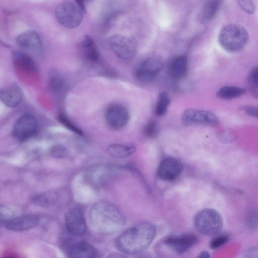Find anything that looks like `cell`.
I'll return each instance as SVG.
<instances>
[{
	"label": "cell",
	"instance_id": "cell-1",
	"mask_svg": "<svg viewBox=\"0 0 258 258\" xmlns=\"http://www.w3.org/2000/svg\"><path fill=\"white\" fill-rule=\"evenodd\" d=\"M156 233L155 226L149 222L138 224L122 232L115 240V246L121 252L136 254L146 250Z\"/></svg>",
	"mask_w": 258,
	"mask_h": 258
},
{
	"label": "cell",
	"instance_id": "cell-2",
	"mask_svg": "<svg viewBox=\"0 0 258 258\" xmlns=\"http://www.w3.org/2000/svg\"><path fill=\"white\" fill-rule=\"evenodd\" d=\"M90 219L97 231L105 234L117 231L125 223V217L120 210L106 201L98 202L92 206Z\"/></svg>",
	"mask_w": 258,
	"mask_h": 258
},
{
	"label": "cell",
	"instance_id": "cell-3",
	"mask_svg": "<svg viewBox=\"0 0 258 258\" xmlns=\"http://www.w3.org/2000/svg\"><path fill=\"white\" fill-rule=\"evenodd\" d=\"M249 35L243 26L236 24L225 26L220 31L218 41L225 51L234 53L242 50L247 44Z\"/></svg>",
	"mask_w": 258,
	"mask_h": 258
},
{
	"label": "cell",
	"instance_id": "cell-4",
	"mask_svg": "<svg viewBox=\"0 0 258 258\" xmlns=\"http://www.w3.org/2000/svg\"><path fill=\"white\" fill-rule=\"evenodd\" d=\"M193 223L199 233L211 236L221 231L223 226V220L221 214L216 210L205 208L195 215Z\"/></svg>",
	"mask_w": 258,
	"mask_h": 258
},
{
	"label": "cell",
	"instance_id": "cell-5",
	"mask_svg": "<svg viewBox=\"0 0 258 258\" xmlns=\"http://www.w3.org/2000/svg\"><path fill=\"white\" fill-rule=\"evenodd\" d=\"M84 11L76 3L65 1L59 3L55 8V16L62 26L74 28L81 23Z\"/></svg>",
	"mask_w": 258,
	"mask_h": 258
},
{
	"label": "cell",
	"instance_id": "cell-6",
	"mask_svg": "<svg viewBox=\"0 0 258 258\" xmlns=\"http://www.w3.org/2000/svg\"><path fill=\"white\" fill-rule=\"evenodd\" d=\"M109 45L113 52L123 60L132 59L138 52V45L134 40L120 35L110 37Z\"/></svg>",
	"mask_w": 258,
	"mask_h": 258
},
{
	"label": "cell",
	"instance_id": "cell-7",
	"mask_svg": "<svg viewBox=\"0 0 258 258\" xmlns=\"http://www.w3.org/2000/svg\"><path fill=\"white\" fill-rule=\"evenodd\" d=\"M181 120L186 126L204 125L217 126L220 123L218 116L213 112L205 110L187 109L182 113Z\"/></svg>",
	"mask_w": 258,
	"mask_h": 258
},
{
	"label": "cell",
	"instance_id": "cell-8",
	"mask_svg": "<svg viewBox=\"0 0 258 258\" xmlns=\"http://www.w3.org/2000/svg\"><path fill=\"white\" fill-rule=\"evenodd\" d=\"M105 121L110 128L120 130L125 127L130 119V113L124 105L114 103L109 105L104 112Z\"/></svg>",
	"mask_w": 258,
	"mask_h": 258
},
{
	"label": "cell",
	"instance_id": "cell-9",
	"mask_svg": "<svg viewBox=\"0 0 258 258\" xmlns=\"http://www.w3.org/2000/svg\"><path fill=\"white\" fill-rule=\"evenodd\" d=\"M37 122L35 117L31 114H25L15 122L12 130L14 137L19 141H25L36 133Z\"/></svg>",
	"mask_w": 258,
	"mask_h": 258
},
{
	"label": "cell",
	"instance_id": "cell-10",
	"mask_svg": "<svg viewBox=\"0 0 258 258\" xmlns=\"http://www.w3.org/2000/svg\"><path fill=\"white\" fill-rule=\"evenodd\" d=\"M163 67V60L160 57L150 56L144 60L139 66L136 71V76L141 81H152L158 76Z\"/></svg>",
	"mask_w": 258,
	"mask_h": 258
},
{
	"label": "cell",
	"instance_id": "cell-11",
	"mask_svg": "<svg viewBox=\"0 0 258 258\" xmlns=\"http://www.w3.org/2000/svg\"><path fill=\"white\" fill-rule=\"evenodd\" d=\"M198 242V238L194 234L184 233L172 235L164 238V243L178 254H182Z\"/></svg>",
	"mask_w": 258,
	"mask_h": 258
},
{
	"label": "cell",
	"instance_id": "cell-12",
	"mask_svg": "<svg viewBox=\"0 0 258 258\" xmlns=\"http://www.w3.org/2000/svg\"><path fill=\"white\" fill-rule=\"evenodd\" d=\"M65 223L68 231L74 235H82L86 232L84 215L79 208H72L67 211L65 215Z\"/></svg>",
	"mask_w": 258,
	"mask_h": 258
},
{
	"label": "cell",
	"instance_id": "cell-13",
	"mask_svg": "<svg viewBox=\"0 0 258 258\" xmlns=\"http://www.w3.org/2000/svg\"><path fill=\"white\" fill-rule=\"evenodd\" d=\"M183 169V165L179 160L172 157L166 158L159 163L157 175L162 180L172 181L180 175Z\"/></svg>",
	"mask_w": 258,
	"mask_h": 258
},
{
	"label": "cell",
	"instance_id": "cell-14",
	"mask_svg": "<svg viewBox=\"0 0 258 258\" xmlns=\"http://www.w3.org/2000/svg\"><path fill=\"white\" fill-rule=\"evenodd\" d=\"M17 45L26 51L39 52L42 49V43L38 34L34 30H27L20 34L16 39Z\"/></svg>",
	"mask_w": 258,
	"mask_h": 258
},
{
	"label": "cell",
	"instance_id": "cell-15",
	"mask_svg": "<svg viewBox=\"0 0 258 258\" xmlns=\"http://www.w3.org/2000/svg\"><path fill=\"white\" fill-rule=\"evenodd\" d=\"M118 169L117 167L111 165L98 166L90 171L88 180L96 185H101L114 176Z\"/></svg>",
	"mask_w": 258,
	"mask_h": 258
},
{
	"label": "cell",
	"instance_id": "cell-16",
	"mask_svg": "<svg viewBox=\"0 0 258 258\" xmlns=\"http://www.w3.org/2000/svg\"><path fill=\"white\" fill-rule=\"evenodd\" d=\"M23 91L20 86L16 83L1 89L0 98L2 102L7 106L15 107L18 106L23 99Z\"/></svg>",
	"mask_w": 258,
	"mask_h": 258
},
{
	"label": "cell",
	"instance_id": "cell-17",
	"mask_svg": "<svg viewBox=\"0 0 258 258\" xmlns=\"http://www.w3.org/2000/svg\"><path fill=\"white\" fill-rule=\"evenodd\" d=\"M39 218L36 215L19 216L7 223V228L13 231H23L29 230L38 225Z\"/></svg>",
	"mask_w": 258,
	"mask_h": 258
},
{
	"label": "cell",
	"instance_id": "cell-18",
	"mask_svg": "<svg viewBox=\"0 0 258 258\" xmlns=\"http://www.w3.org/2000/svg\"><path fill=\"white\" fill-rule=\"evenodd\" d=\"M97 252L90 244L81 242L74 244L69 251L70 258H96Z\"/></svg>",
	"mask_w": 258,
	"mask_h": 258
},
{
	"label": "cell",
	"instance_id": "cell-19",
	"mask_svg": "<svg viewBox=\"0 0 258 258\" xmlns=\"http://www.w3.org/2000/svg\"><path fill=\"white\" fill-rule=\"evenodd\" d=\"M187 72V61L186 56L179 55L173 58L169 66V73L174 79L184 77Z\"/></svg>",
	"mask_w": 258,
	"mask_h": 258
},
{
	"label": "cell",
	"instance_id": "cell-20",
	"mask_svg": "<svg viewBox=\"0 0 258 258\" xmlns=\"http://www.w3.org/2000/svg\"><path fill=\"white\" fill-rule=\"evenodd\" d=\"M222 2L218 0L207 1L200 13L199 20L201 23L205 24L213 20L219 11Z\"/></svg>",
	"mask_w": 258,
	"mask_h": 258
},
{
	"label": "cell",
	"instance_id": "cell-21",
	"mask_svg": "<svg viewBox=\"0 0 258 258\" xmlns=\"http://www.w3.org/2000/svg\"><path fill=\"white\" fill-rule=\"evenodd\" d=\"M106 150L112 157L122 159L133 154L136 152V147L132 144H113L108 146Z\"/></svg>",
	"mask_w": 258,
	"mask_h": 258
},
{
	"label": "cell",
	"instance_id": "cell-22",
	"mask_svg": "<svg viewBox=\"0 0 258 258\" xmlns=\"http://www.w3.org/2000/svg\"><path fill=\"white\" fill-rule=\"evenodd\" d=\"M82 53L88 60L95 62L99 59V53L92 39L88 35L84 36L81 42Z\"/></svg>",
	"mask_w": 258,
	"mask_h": 258
},
{
	"label": "cell",
	"instance_id": "cell-23",
	"mask_svg": "<svg viewBox=\"0 0 258 258\" xmlns=\"http://www.w3.org/2000/svg\"><path fill=\"white\" fill-rule=\"evenodd\" d=\"M246 92L245 88L234 86H224L217 90V98L225 100H230L240 97Z\"/></svg>",
	"mask_w": 258,
	"mask_h": 258
},
{
	"label": "cell",
	"instance_id": "cell-24",
	"mask_svg": "<svg viewBox=\"0 0 258 258\" xmlns=\"http://www.w3.org/2000/svg\"><path fill=\"white\" fill-rule=\"evenodd\" d=\"M13 56L16 64L21 68L30 72L37 71V67L35 62L26 53L17 50L14 52Z\"/></svg>",
	"mask_w": 258,
	"mask_h": 258
},
{
	"label": "cell",
	"instance_id": "cell-25",
	"mask_svg": "<svg viewBox=\"0 0 258 258\" xmlns=\"http://www.w3.org/2000/svg\"><path fill=\"white\" fill-rule=\"evenodd\" d=\"M20 210L16 207L8 206L1 205L0 207V220L1 223L5 224L19 216Z\"/></svg>",
	"mask_w": 258,
	"mask_h": 258
},
{
	"label": "cell",
	"instance_id": "cell-26",
	"mask_svg": "<svg viewBox=\"0 0 258 258\" xmlns=\"http://www.w3.org/2000/svg\"><path fill=\"white\" fill-rule=\"evenodd\" d=\"M170 102V99L168 93L164 91L161 92L158 97L156 104L155 114L158 116L164 115L167 111Z\"/></svg>",
	"mask_w": 258,
	"mask_h": 258
},
{
	"label": "cell",
	"instance_id": "cell-27",
	"mask_svg": "<svg viewBox=\"0 0 258 258\" xmlns=\"http://www.w3.org/2000/svg\"><path fill=\"white\" fill-rule=\"evenodd\" d=\"M49 85L51 90L57 94L62 93L66 88L64 79L58 74H52L49 78Z\"/></svg>",
	"mask_w": 258,
	"mask_h": 258
},
{
	"label": "cell",
	"instance_id": "cell-28",
	"mask_svg": "<svg viewBox=\"0 0 258 258\" xmlns=\"http://www.w3.org/2000/svg\"><path fill=\"white\" fill-rule=\"evenodd\" d=\"M247 83L252 91L258 89V66L253 67L247 76Z\"/></svg>",
	"mask_w": 258,
	"mask_h": 258
},
{
	"label": "cell",
	"instance_id": "cell-29",
	"mask_svg": "<svg viewBox=\"0 0 258 258\" xmlns=\"http://www.w3.org/2000/svg\"><path fill=\"white\" fill-rule=\"evenodd\" d=\"M58 119L61 124L71 131L79 135H82V131L77 127L70 119L62 113H59L58 115Z\"/></svg>",
	"mask_w": 258,
	"mask_h": 258
},
{
	"label": "cell",
	"instance_id": "cell-30",
	"mask_svg": "<svg viewBox=\"0 0 258 258\" xmlns=\"http://www.w3.org/2000/svg\"><path fill=\"white\" fill-rule=\"evenodd\" d=\"M54 196L50 193L44 194L36 196L33 200V203L41 206H48L53 201Z\"/></svg>",
	"mask_w": 258,
	"mask_h": 258
},
{
	"label": "cell",
	"instance_id": "cell-31",
	"mask_svg": "<svg viewBox=\"0 0 258 258\" xmlns=\"http://www.w3.org/2000/svg\"><path fill=\"white\" fill-rule=\"evenodd\" d=\"M229 239V237L226 234L219 235L213 238L210 243V247L213 249H216L221 247Z\"/></svg>",
	"mask_w": 258,
	"mask_h": 258
},
{
	"label": "cell",
	"instance_id": "cell-32",
	"mask_svg": "<svg viewBox=\"0 0 258 258\" xmlns=\"http://www.w3.org/2000/svg\"><path fill=\"white\" fill-rule=\"evenodd\" d=\"M144 134L145 136L150 139L155 138L158 134V127L156 123L151 120L149 121L144 128Z\"/></svg>",
	"mask_w": 258,
	"mask_h": 258
},
{
	"label": "cell",
	"instance_id": "cell-33",
	"mask_svg": "<svg viewBox=\"0 0 258 258\" xmlns=\"http://www.w3.org/2000/svg\"><path fill=\"white\" fill-rule=\"evenodd\" d=\"M246 222L250 228H254L258 226V211L251 210L247 214Z\"/></svg>",
	"mask_w": 258,
	"mask_h": 258
},
{
	"label": "cell",
	"instance_id": "cell-34",
	"mask_svg": "<svg viewBox=\"0 0 258 258\" xmlns=\"http://www.w3.org/2000/svg\"><path fill=\"white\" fill-rule=\"evenodd\" d=\"M239 6L246 13L252 14H253L256 9V5L254 2L251 0H240L238 1Z\"/></svg>",
	"mask_w": 258,
	"mask_h": 258
},
{
	"label": "cell",
	"instance_id": "cell-35",
	"mask_svg": "<svg viewBox=\"0 0 258 258\" xmlns=\"http://www.w3.org/2000/svg\"><path fill=\"white\" fill-rule=\"evenodd\" d=\"M240 109L246 114L258 118V106L254 105H242Z\"/></svg>",
	"mask_w": 258,
	"mask_h": 258
},
{
	"label": "cell",
	"instance_id": "cell-36",
	"mask_svg": "<svg viewBox=\"0 0 258 258\" xmlns=\"http://www.w3.org/2000/svg\"><path fill=\"white\" fill-rule=\"evenodd\" d=\"M218 139L223 143L230 142L235 139L234 133L230 131H223L218 135Z\"/></svg>",
	"mask_w": 258,
	"mask_h": 258
},
{
	"label": "cell",
	"instance_id": "cell-37",
	"mask_svg": "<svg viewBox=\"0 0 258 258\" xmlns=\"http://www.w3.org/2000/svg\"><path fill=\"white\" fill-rule=\"evenodd\" d=\"M51 153L56 158H62L67 155V150L64 147L58 146L53 148Z\"/></svg>",
	"mask_w": 258,
	"mask_h": 258
},
{
	"label": "cell",
	"instance_id": "cell-38",
	"mask_svg": "<svg viewBox=\"0 0 258 258\" xmlns=\"http://www.w3.org/2000/svg\"><path fill=\"white\" fill-rule=\"evenodd\" d=\"M197 258H210V256L208 251H203L198 254Z\"/></svg>",
	"mask_w": 258,
	"mask_h": 258
},
{
	"label": "cell",
	"instance_id": "cell-39",
	"mask_svg": "<svg viewBox=\"0 0 258 258\" xmlns=\"http://www.w3.org/2000/svg\"><path fill=\"white\" fill-rule=\"evenodd\" d=\"M108 258H126L124 255L120 254H113L111 255Z\"/></svg>",
	"mask_w": 258,
	"mask_h": 258
},
{
	"label": "cell",
	"instance_id": "cell-40",
	"mask_svg": "<svg viewBox=\"0 0 258 258\" xmlns=\"http://www.w3.org/2000/svg\"><path fill=\"white\" fill-rule=\"evenodd\" d=\"M252 95L253 97L256 98L258 100V91H252Z\"/></svg>",
	"mask_w": 258,
	"mask_h": 258
},
{
	"label": "cell",
	"instance_id": "cell-41",
	"mask_svg": "<svg viewBox=\"0 0 258 258\" xmlns=\"http://www.w3.org/2000/svg\"><path fill=\"white\" fill-rule=\"evenodd\" d=\"M3 258H17L14 256H11V255H8V256H5L4 257H3Z\"/></svg>",
	"mask_w": 258,
	"mask_h": 258
}]
</instances>
